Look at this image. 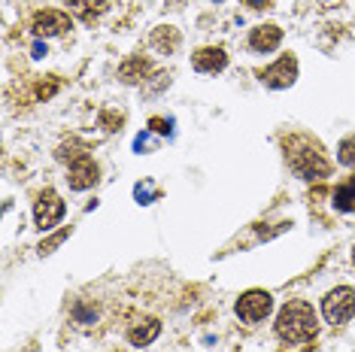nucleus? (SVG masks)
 Wrapping results in <instances>:
<instances>
[{"label":"nucleus","mask_w":355,"mask_h":352,"mask_svg":"<svg viewBox=\"0 0 355 352\" xmlns=\"http://www.w3.org/2000/svg\"><path fill=\"white\" fill-rule=\"evenodd\" d=\"M64 210H67V206H64V201L55 195L52 188L40 191V197H37V204H34V222H37V228L40 231H52L64 219Z\"/></svg>","instance_id":"5"},{"label":"nucleus","mask_w":355,"mask_h":352,"mask_svg":"<svg viewBox=\"0 0 355 352\" xmlns=\"http://www.w3.org/2000/svg\"><path fill=\"white\" fill-rule=\"evenodd\" d=\"M158 334H161V322L149 316V319H143V322L128 328V343H131V346H149Z\"/></svg>","instance_id":"11"},{"label":"nucleus","mask_w":355,"mask_h":352,"mask_svg":"<svg viewBox=\"0 0 355 352\" xmlns=\"http://www.w3.org/2000/svg\"><path fill=\"white\" fill-rule=\"evenodd\" d=\"M67 6H70V12H73L79 21L92 25V21L107 10V0H67Z\"/></svg>","instance_id":"13"},{"label":"nucleus","mask_w":355,"mask_h":352,"mask_svg":"<svg viewBox=\"0 0 355 352\" xmlns=\"http://www.w3.org/2000/svg\"><path fill=\"white\" fill-rule=\"evenodd\" d=\"M167 3H171L173 10H180V6H182V0H167Z\"/></svg>","instance_id":"25"},{"label":"nucleus","mask_w":355,"mask_h":352,"mask_svg":"<svg viewBox=\"0 0 355 352\" xmlns=\"http://www.w3.org/2000/svg\"><path fill=\"white\" fill-rule=\"evenodd\" d=\"M31 30H34L37 37H58L64 30H70V15L58 12V10H43V12L34 15Z\"/></svg>","instance_id":"8"},{"label":"nucleus","mask_w":355,"mask_h":352,"mask_svg":"<svg viewBox=\"0 0 355 352\" xmlns=\"http://www.w3.org/2000/svg\"><path fill=\"white\" fill-rule=\"evenodd\" d=\"M337 161L346 164V167L355 164V137H346L340 146H337Z\"/></svg>","instance_id":"17"},{"label":"nucleus","mask_w":355,"mask_h":352,"mask_svg":"<svg viewBox=\"0 0 355 352\" xmlns=\"http://www.w3.org/2000/svg\"><path fill=\"white\" fill-rule=\"evenodd\" d=\"M225 64H228V55L219 46H207V49H198L195 58H191V67L198 70V73H216V70H225Z\"/></svg>","instance_id":"9"},{"label":"nucleus","mask_w":355,"mask_h":352,"mask_svg":"<svg viewBox=\"0 0 355 352\" xmlns=\"http://www.w3.org/2000/svg\"><path fill=\"white\" fill-rule=\"evenodd\" d=\"M55 88H58V82H52V85H46V82H43V85L37 88V98H40V100H43V98H52Z\"/></svg>","instance_id":"22"},{"label":"nucleus","mask_w":355,"mask_h":352,"mask_svg":"<svg viewBox=\"0 0 355 352\" xmlns=\"http://www.w3.org/2000/svg\"><path fill=\"white\" fill-rule=\"evenodd\" d=\"M152 46H155L158 52H176L180 49V30L176 28H171V25H161V28H155L152 30Z\"/></svg>","instance_id":"14"},{"label":"nucleus","mask_w":355,"mask_h":352,"mask_svg":"<svg viewBox=\"0 0 355 352\" xmlns=\"http://www.w3.org/2000/svg\"><path fill=\"white\" fill-rule=\"evenodd\" d=\"M322 316L328 319L331 325H343L355 316V289L349 285H337L331 289L325 298H322Z\"/></svg>","instance_id":"4"},{"label":"nucleus","mask_w":355,"mask_h":352,"mask_svg":"<svg viewBox=\"0 0 355 352\" xmlns=\"http://www.w3.org/2000/svg\"><path fill=\"white\" fill-rule=\"evenodd\" d=\"M334 206L340 213H355V176H349V179L334 191Z\"/></svg>","instance_id":"15"},{"label":"nucleus","mask_w":355,"mask_h":352,"mask_svg":"<svg viewBox=\"0 0 355 352\" xmlns=\"http://www.w3.org/2000/svg\"><path fill=\"white\" fill-rule=\"evenodd\" d=\"M43 55H46V46L37 43V46H34V58H43Z\"/></svg>","instance_id":"24"},{"label":"nucleus","mask_w":355,"mask_h":352,"mask_svg":"<svg viewBox=\"0 0 355 352\" xmlns=\"http://www.w3.org/2000/svg\"><path fill=\"white\" fill-rule=\"evenodd\" d=\"M273 331L282 343H310L319 331V319H316V310L313 303L306 301H288L286 307L277 313V322H273Z\"/></svg>","instance_id":"1"},{"label":"nucleus","mask_w":355,"mask_h":352,"mask_svg":"<svg viewBox=\"0 0 355 352\" xmlns=\"http://www.w3.org/2000/svg\"><path fill=\"white\" fill-rule=\"evenodd\" d=\"M149 127L155 134H164V137H171V134H173V118H149Z\"/></svg>","instance_id":"20"},{"label":"nucleus","mask_w":355,"mask_h":352,"mask_svg":"<svg viewBox=\"0 0 355 352\" xmlns=\"http://www.w3.org/2000/svg\"><path fill=\"white\" fill-rule=\"evenodd\" d=\"M279 43H282V30L277 25H258L249 34V46L255 52H273V49H279Z\"/></svg>","instance_id":"10"},{"label":"nucleus","mask_w":355,"mask_h":352,"mask_svg":"<svg viewBox=\"0 0 355 352\" xmlns=\"http://www.w3.org/2000/svg\"><path fill=\"white\" fill-rule=\"evenodd\" d=\"M73 316L79 319V322H85V325H88V322H94V319H98V313H88L85 307H76V310H73Z\"/></svg>","instance_id":"21"},{"label":"nucleus","mask_w":355,"mask_h":352,"mask_svg":"<svg viewBox=\"0 0 355 352\" xmlns=\"http://www.w3.org/2000/svg\"><path fill=\"white\" fill-rule=\"evenodd\" d=\"M149 70H152V64L143 58V55H134V58H128L122 67H119V79L128 85H134V82H146V76H149Z\"/></svg>","instance_id":"12"},{"label":"nucleus","mask_w":355,"mask_h":352,"mask_svg":"<svg viewBox=\"0 0 355 352\" xmlns=\"http://www.w3.org/2000/svg\"><path fill=\"white\" fill-rule=\"evenodd\" d=\"M297 79V58L295 55H282L277 64L261 70V82L268 88H288Z\"/></svg>","instance_id":"7"},{"label":"nucleus","mask_w":355,"mask_h":352,"mask_svg":"<svg viewBox=\"0 0 355 352\" xmlns=\"http://www.w3.org/2000/svg\"><path fill=\"white\" fill-rule=\"evenodd\" d=\"M67 237H70V231L64 228V231H58V234H52L49 240H43V243H40V255H49V252L55 249V246L64 243V240H67Z\"/></svg>","instance_id":"19"},{"label":"nucleus","mask_w":355,"mask_h":352,"mask_svg":"<svg viewBox=\"0 0 355 352\" xmlns=\"http://www.w3.org/2000/svg\"><path fill=\"white\" fill-rule=\"evenodd\" d=\"M171 85V73H164V70H158V73H152V82L146 85V94H158L161 88Z\"/></svg>","instance_id":"18"},{"label":"nucleus","mask_w":355,"mask_h":352,"mask_svg":"<svg viewBox=\"0 0 355 352\" xmlns=\"http://www.w3.org/2000/svg\"><path fill=\"white\" fill-rule=\"evenodd\" d=\"M234 310H237V316L243 319V322H261L273 310V298H270V292H264V289H249L240 294Z\"/></svg>","instance_id":"6"},{"label":"nucleus","mask_w":355,"mask_h":352,"mask_svg":"<svg viewBox=\"0 0 355 352\" xmlns=\"http://www.w3.org/2000/svg\"><path fill=\"white\" fill-rule=\"evenodd\" d=\"M286 158L288 167L301 176V179H322L331 173V164L322 155L319 143H313L310 137H288L286 140Z\"/></svg>","instance_id":"2"},{"label":"nucleus","mask_w":355,"mask_h":352,"mask_svg":"<svg viewBox=\"0 0 355 352\" xmlns=\"http://www.w3.org/2000/svg\"><path fill=\"white\" fill-rule=\"evenodd\" d=\"M58 161L67 164V186L73 191H85L98 182L101 170H98V164L92 161V155H88V149L83 143H76V140L64 143L58 149Z\"/></svg>","instance_id":"3"},{"label":"nucleus","mask_w":355,"mask_h":352,"mask_svg":"<svg viewBox=\"0 0 355 352\" xmlns=\"http://www.w3.org/2000/svg\"><path fill=\"white\" fill-rule=\"evenodd\" d=\"M134 197H137V204H152V201H158L161 197V188L155 186V182H137L134 186Z\"/></svg>","instance_id":"16"},{"label":"nucleus","mask_w":355,"mask_h":352,"mask_svg":"<svg viewBox=\"0 0 355 352\" xmlns=\"http://www.w3.org/2000/svg\"><path fill=\"white\" fill-rule=\"evenodd\" d=\"M246 6H252V10H264V6L270 3V0H243Z\"/></svg>","instance_id":"23"}]
</instances>
